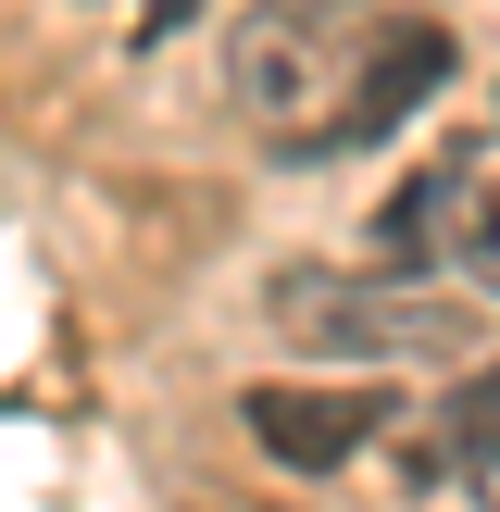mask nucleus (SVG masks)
Returning a JSON list of instances; mask_svg holds the SVG:
<instances>
[{"instance_id":"5","label":"nucleus","mask_w":500,"mask_h":512,"mask_svg":"<svg viewBox=\"0 0 500 512\" xmlns=\"http://www.w3.org/2000/svg\"><path fill=\"white\" fill-rule=\"evenodd\" d=\"M438 75H450V25H425V13L375 25L363 88H350V150H363V138H388L400 113H425V88H438Z\"/></svg>"},{"instance_id":"3","label":"nucleus","mask_w":500,"mask_h":512,"mask_svg":"<svg viewBox=\"0 0 500 512\" xmlns=\"http://www.w3.org/2000/svg\"><path fill=\"white\" fill-rule=\"evenodd\" d=\"M488 225H500V138H475V150H450V163H425L413 188L388 200V263L400 275H450V263H475L488 250Z\"/></svg>"},{"instance_id":"7","label":"nucleus","mask_w":500,"mask_h":512,"mask_svg":"<svg viewBox=\"0 0 500 512\" xmlns=\"http://www.w3.org/2000/svg\"><path fill=\"white\" fill-rule=\"evenodd\" d=\"M463 275H475V288H500V225H488V250H475V263H463Z\"/></svg>"},{"instance_id":"1","label":"nucleus","mask_w":500,"mask_h":512,"mask_svg":"<svg viewBox=\"0 0 500 512\" xmlns=\"http://www.w3.org/2000/svg\"><path fill=\"white\" fill-rule=\"evenodd\" d=\"M363 50H375V38H350L338 0H263V13L238 25V50H225V100H238V113L263 125L288 163L350 150V88H363Z\"/></svg>"},{"instance_id":"6","label":"nucleus","mask_w":500,"mask_h":512,"mask_svg":"<svg viewBox=\"0 0 500 512\" xmlns=\"http://www.w3.org/2000/svg\"><path fill=\"white\" fill-rule=\"evenodd\" d=\"M188 13H200V0H138V50H150V38H175Z\"/></svg>"},{"instance_id":"4","label":"nucleus","mask_w":500,"mask_h":512,"mask_svg":"<svg viewBox=\"0 0 500 512\" xmlns=\"http://www.w3.org/2000/svg\"><path fill=\"white\" fill-rule=\"evenodd\" d=\"M388 413L400 400L388 388H350V375H325V388H250V438H263V463L275 475H338L350 450H375L388 438Z\"/></svg>"},{"instance_id":"8","label":"nucleus","mask_w":500,"mask_h":512,"mask_svg":"<svg viewBox=\"0 0 500 512\" xmlns=\"http://www.w3.org/2000/svg\"><path fill=\"white\" fill-rule=\"evenodd\" d=\"M475 500H488V512H500V438H488V463H475Z\"/></svg>"},{"instance_id":"2","label":"nucleus","mask_w":500,"mask_h":512,"mask_svg":"<svg viewBox=\"0 0 500 512\" xmlns=\"http://www.w3.org/2000/svg\"><path fill=\"white\" fill-rule=\"evenodd\" d=\"M275 325L300 350H338V363H463L475 313L450 288L413 275H338V263H288L275 275Z\"/></svg>"}]
</instances>
